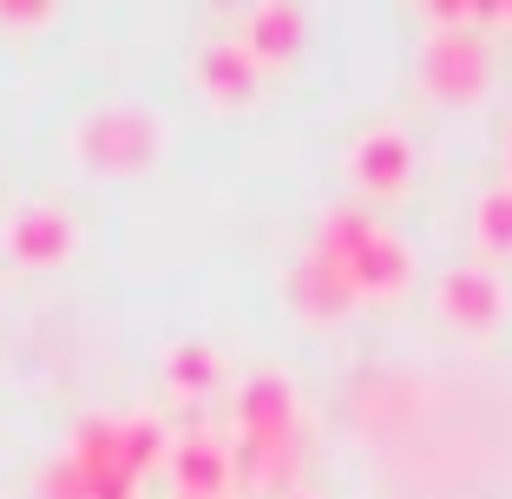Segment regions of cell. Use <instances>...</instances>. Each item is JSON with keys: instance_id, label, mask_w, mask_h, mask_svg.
Here are the masks:
<instances>
[{"instance_id": "obj_17", "label": "cell", "mask_w": 512, "mask_h": 499, "mask_svg": "<svg viewBox=\"0 0 512 499\" xmlns=\"http://www.w3.org/2000/svg\"><path fill=\"white\" fill-rule=\"evenodd\" d=\"M53 7L46 0H0V27H46Z\"/></svg>"}, {"instance_id": "obj_19", "label": "cell", "mask_w": 512, "mask_h": 499, "mask_svg": "<svg viewBox=\"0 0 512 499\" xmlns=\"http://www.w3.org/2000/svg\"><path fill=\"white\" fill-rule=\"evenodd\" d=\"M289 499H316V493H289Z\"/></svg>"}, {"instance_id": "obj_11", "label": "cell", "mask_w": 512, "mask_h": 499, "mask_svg": "<svg viewBox=\"0 0 512 499\" xmlns=\"http://www.w3.org/2000/svg\"><path fill=\"white\" fill-rule=\"evenodd\" d=\"M407 171H414V145L401 132H362L355 138V152H348V178L362 197H401L407 191Z\"/></svg>"}, {"instance_id": "obj_3", "label": "cell", "mask_w": 512, "mask_h": 499, "mask_svg": "<svg viewBox=\"0 0 512 499\" xmlns=\"http://www.w3.org/2000/svg\"><path fill=\"white\" fill-rule=\"evenodd\" d=\"M421 86L440 106H480L493 86V53L480 33H427L421 40Z\"/></svg>"}, {"instance_id": "obj_9", "label": "cell", "mask_w": 512, "mask_h": 499, "mask_svg": "<svg viewBox=\"0 0 512 499\" xmlns=\"http://www.w3.org/2000/svg\"><path fill=\"white\" fill-rule=\"evenodd\" d=\"M191 79H197V92H204L217 112H243L256 99V86H263V66H256L237 40H211V46H197Z\"/></svg>"}, {"instance_id": "obj_2", "label": "cell", "mask_w": 512, "mask_h": 499, "mask_svg": "<svg viewBox=\"0 0 512 499\" xmlns=\"http://www.w3.org/2000/svg\"><path fill=\"white\" fill-rule=\"evenodd\" d=\"M165 145H171L165 119L145 112V106H99L66 132L73 165L92 171V178H145L165 158Z\"/></svg>"}, {"instance_id": "obj_12", "label": "cell", "mask_w": 512, "mask_h": 499, "mask_svg": "<svg viewBox=\"0 0 512 499\" xmlns=\"http://www.w3.org/2000/svg\"><path fill=\"white\" fill-rule=\"evenodd\" d=\"M289 309H296L302 322H342L348 309H355V289L309 250V257H296V270H289Z\"/></svg>"}, {"instance_id": "obj_14", "label": "cell", "mask_w": 512, "mask_h": 499, "mask_svg": "<svg viewBox=\"0 0 512 499\" xmlns=\"http://www.w3.org/2000/svg\"><path fill=\"white\" fill-rule=\"evenodd\" d=\"M119 454H125V473L145 480L151 467H165V460H171V434L151 421V414H132V421H119Z\"/></svg>"}, {"instance_id": "obj_15", "label": "cell", "mask_w": 512, "mask_h": 499, "mask_svg": "<svg viewBox=\"0 0 512 499\" xmlns=\"http://www.w3.org/2000/svg\"><path fill=\"white\" fill-rule=\"evenodd\" d=\"M473 243H480V257L506 263L512 257V184L480 197V211H473Z\"/></svg>"}, {"instance_id": "obj_5", "label": "cell", "mask_w": 512, "mask_h": 499, "mask_svg": "<svg viewBox=\"0 0 512 499\" xmlns=\"http://www.w3.org/2000/svg\"><path fill=\"white\" fill-rule=\"evenodd\" d=\"M237 447H296V381L256 368L237 388Z\"/></svg>"}, {"instance_id": "obj_18", "label": "cell", "mask_w": 512, "mask_h": 499, "mask_svg": "<svg viewBox=\"0 0 512 499\" xmlns=\"http://www.w3.org/2000/svg\"><path fill=\"white\" fill-rule=\"evenodd\" d=\"M506 184H512V125H506Z\"/></svg>"}, {"instance_id": "obj_1", "label": "cell", "mask_w": 512, "mask_h": 499, "mask_svg": "<svg viewBox=\"0 0 512 499\" xmlns=\"http://www.w3.org/2000/svg\"><path fill=\"white\" fill-rule=\"evenodd\" d=\"M309 250H316V257L355 289V303H362V296H368V303H394V296L407 289V276H414L407 243L394 237V230L368 224L362 211H329Z\"/></svg>"}, {"instance_id": "obj_10", "label": "cell", "mask_w": 512, "mask_h": 499, "mask_svg": "<svg viewBox=\"0 0 512 499\" xmlns=\"http://www.w3.org/2000/svg\"><path fill=\"white\" fill-rule=\"evenodd\" d=\"M171 480H178V499H224L230 480H237V460L217 434H184L171 440Z\"/></svg>"}, {"instance_id": "obj_4", "label": "cell", "mask_w": 512, "mask_h": 499, "mask_svg": "<svg viewBox=\"0 0 512 499\" xmlns=\"http://www.w3.org/2000/svg\"><path fill=\"white\" fill-rule=\"evenodd\" d=\"M434 309H440V322L460 329V335H493L499 322H506L512 296L486 263H453V270L434 283Z\"/></svg>"}, {"instance_id": "obj_16", "label": "cell", "mask_w": 512, "mask_h": 499, "mask_svg": "<svg viewBox=\"0 0 512 499\" xmlns=\"http://www.w3.org/2000/svg\"><path fill=\"white\" fill-rule=\"evenodd\" d=\"M40 499H86V480L73 473V460H53L40 473Z\"/></svg>"}, {"instance_id": "obj_13", "label": "cell", "mask_w": 512, "mask_h": 499, "mask_svg": "<svg viewBox=\"0 0 512 499\" xmlns=\"http://www.w3.org/2000/svg\"><path fill=\"white\" fill-rule=\"evenodd\" d=\"M165 388L184 394V401L217 394V388H224V348H211V342H178L165 355Z\"/></svg>"}, {"instance_id": "obj_6", "label": "cell", "mask_w": 512, "mask_h": 499, "mask_svg": "<svg viewBox=\"0 0 512 499\" xmlns=\"http://www.w3.org/2000/svg\"><path fill=\"white\" fill-rule=\"evenodd\" d=\"M0 243H7V257L20 263V270H60V263H73L79 250V224L60 211V204H20L14 217H7V230H0Z\"/></svg>"}, {"instance_id": "obj_7", "label": "cell", "mask_w": 512, "mask_h": 499, "mask_svg": "<svg viewBox=\"0 0 512 499\" xmlns=\"http://www.w3.org/2000/svg\"><path fill=\"white\" fill-rule=\"evenodd\" d=\"M66 460H73V473L86 480V499H138V480L125 473V454H119V421L86 414L73 447H66Z\"/></svg>"}, {"instance_id": "obj_8", "label": "cell", "mask_w": 512, "mask_h": 499, "mask_svg": "<svg viewBox=\"0 0 512 499\" xmlns=\"http://www.w3.org/2000/svg\"><path fill=\"white\" fill-rule=\"evenodd\" d=\"M230 40H237L256 66H289L302 46H309V14L289 7V0H263V7H250V14L237 20Z\"/></svg>"}]
</instances>
